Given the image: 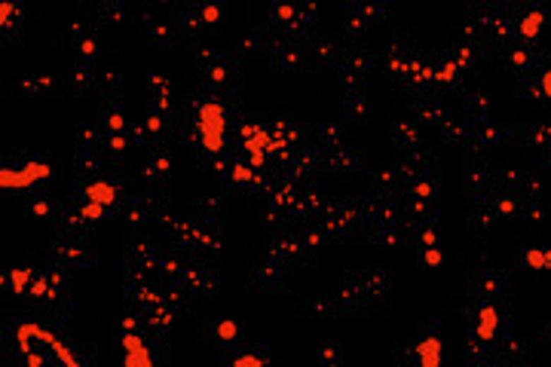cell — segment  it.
Listing matches in <instances>:
<instances>
[{"mask_svg":"<svg viewBox=\"0 0 551 367\" xmlns=\"http://www.w3.org/2000/svg\"><path fill=\"white\" fill-rule=\"evenodd\" d=\"M493 211L496 215H521V199L518 196H496L493 199Z\"/></svg>","mask_w":551,"mask_h":367,"instance_id":"obj_6","label":"cell"},{"mask_svg":"<svg viewBox=\"0 0 551 367\" xmlns=\"http://www.w3.org/2000/svg\"><path fill=\"white\" fill-rule=\"evenodd\" d=\"M105 208H107V205H98V202H89V205H86V208H80L77 215H80V217H86V220H98L101 215H105Z\"/></svg>","mask_w":551,"mask_h":367,"instance_id":"obj_13","label":"cell"},{"mask_svg":"<svg viewBox=\"0 0 551 367\" xmlns=\"http://www.w3.org/2000/svg\"><path fill=\"white\" fill-rule=\"evenodd\" d=\"M49 174H52V165L25 162L18 172H9V169L0 172V184H4V187H31L34 181H43V178H49Z\"/></svg>","mask_w":551,"mask_h":367,"instance_id":"obj_1","label":"cell"},{"mask_svg":"<svg viewBox=\"0 0 551 367\" xmlns=\"http://www.w3.org/2000/svg\"><path fill=\"white\" fill-rule=\"evenodd\" d=\"M545 9L542 6H536V9H530L523 18H518V37L521 40H533V37H539V31H542V25H545Z\"/></svg>","mask_w":551,"mask_h":367,"instance_id":"obj_2","label":"cell"},{"mask_svg":"<svg viewBox=\"0 0 551 367\" xmlns=\"http://www.w3.org/2000/svg\"><path fill=\"white\" fill-rule=\"evenodd\" d=\"M110 147H114V150H123V147H126V138L119 135V132H114V135H110Z\"/></svg>","mask_w":551,"mask_h":367,"instance_id":"obj_19","label":"cell"},{"mask_svg":"<svg viewBox=\"0 0 551 367\" xmlns=\"http://www.w3.org/2000/svg\"><path fill=\"white\" fill-rule=\"evenodd\" d=\"M107 128H110V132H123V128H126V119H123L119 110H110V114H107Z\"/></svg>","mask_w":551,"mask_h":367,"instance_id":"obj_15","label":"cell"},{"mask_svg":"<svg viewBox=\"0 0 551 367\" xmlns=\"http://www.w3.org/2000/svg\"><path fill=\"white\" fill-rule=\"evenodd\" d=\"M456 71H459V61L450 59L447 64H441V68L435 71V80H438V83H450V80L456 77Z\"/></svg>","mask_w":551,"mask_h":367,"instance_id":"obj_10","label":"cell"},{"mask_svg":"<svg viewBox=\"0 0 551 367\" xmlns=\"http://www.w3.org/2000/svg\"><path fill=\"white\" fill-rule=\"evenodd\" d=\"M438 339L432 337L426 339V343H420V364H426V367H435L438 364Z\"/></svg>","mask_w":551,"mask_h":367,"instance_id":"obj_7","label":"cell"},{"mask_svg":"<svg viewBox=\"0 0 551 367\" xmlns=\"http://www.w3.org/2000/svg\"><path fill=\"white\" fill-rule=\"evenodd\" d=\"M16 16H18L16 0H4V4H0V25H4V28H13V25H16Z\"/></svg>","mask_w":551,"mask_h":367,"instance_id":"obj_9","label":"cell"},{"mask_svg":"<svg viewBox=\"0 0 551 367\" xmlns=\"http://www.w3.org/2000/svg\"><path fill=\"white\" fill-rule=\"evenodd\" d=\"M321 361H337V349L334 346H325V352H321Z\"/></svg>","mask_w":551,"mask_h":367,"instance_id":"obj_20","label":"cell"},{"mask_svg":"<svg viewBox=\"0 0 551 367\" xmlns=\"http://www.w3.org/2000/svg\"><path fill=\"white\" fill-rule=\"evenodd\" d=\"M426 263H429V266H438V263H441V251H438V248H432V251L426 254Z\"/></svg>","mask_w":551,"mask_h":367,"instance_id":"obj_21","label":"cell"},{"mask_svg":"<svg viewBox=\"0 0 551 367\" xmlns=\"http://www.w3.org/2000/svg\"><path fill=\"white\" fill-rule=\"evenodd\" d=\"M539 92H542V95H548V98H551V68L539 77Z\"/></svg>","mask_w":551,"mask_h":367,"instance_id":"obj_18","label":"cell"},{"mask_svg":"<svg viewBox=\"0 0 551 367\" xmlns=\"http://www.w3.org/2000/svg\"><path fill=\"white\" fill-rule=\"evenodd\" d=\"M18 86L28 89V92H43V89L52 86V80L49 77H43V80H18Z\"/></svg>","mask_w":551,"mask_h":367,"instance_id":"obj_12","label":"cell"},{"mask_svg":"<svg viewBox=\"0 0 551 367\" xmlns=\"http://www.w3.org/2000/svg\"><path fill=\"white\" fill-rule=\"evenodd\" d=\"M218 330V337L224 339V343H230V339H233L236 334H239V327H236V321H220V325L215 327Z\"/></svg>","mask_w":551,"mask_h":367,"instance_id":"obj_11","label":"cell"},{"mask_svg":"<svg viewBox=\"0 0 551 367\" xmlns=\"http://www.w3.org/2000/svg\"><path fill=\"white\" fill-rule=\"evenodd\" d=\"M236 364H239V367H263V358H257V355H242V358H236Z\"/></svg>","mask_w":551,"mask_h":367,"instance_id":"obj_17","label":"cell"},{"mask_svg":"<svg viewBox=\"0 0 551 367\" xmlns=\"http://www.w3.org/2000/svg\"><path fill=\"white\" fill-rule=\"evenodd\" d=\"M123 343H126V349H129V352H144V343H141V337H138V334H132V330H129V334L123 337Z\"/></svg>","mask_w":551,"mask_h":367,"instance_id":"obj_16","label":"cell"},{"mask_svg":"<svg viewBox=\"0 0 551 367\" xmlns=\"http://www.w3.org/2000/svg\"><path fill=\"white\" fill-rule=\"evenodd\" d=\"M34 282V272L31 270H13L9 272V284H13L16 294H25V288Z\"/></svg>","mask_w":551,"mask_h":367,"instance_id":"obj_8","label":"cell"},{"mask_svg":"<svg viewBox=\"0 0 551 367\" xmlns=\"http://www.w3.org/2000/svg\"><path fill=\"white\" fill-rule=\"evenodd\" d=\"M496 325H499V312H496L493 303L481 306V321H478V339L481 343H490L496 337Z\"/></svg>","mask_w":551,"mask_h":367,"instance_id":"obj_3","label":"cell"},{"mask_svg":"<svg viewBox=\"0 0 551 367\" xmlns=\"http://www.w3.org/2000/svg\"><path fill=\"white\" fill-rule=\"evenodd\" d=\"M233 181H239V184H251V181H257V174L251 172V169H245V165H233Z\"/></svg>","mask_w":551,"mask_h":367,"instance_id":"obj_14","label":"cell"},{"mask_svg":"<svg viewBox=\"0 0 551 367\" xmlns=\"http://www.w3.org/2000/svg\"><path fill=\"white\" fill-rule=\"evenodd\" d=\"M521 257L530 270H551V248H527Z\"/></svg>","mask_w":551,"mask_h":367,"instance_id":"obj_5","label":"cell"},{"mask_svg":"<svg viewBox=\"0 0 551 367\" xmlns=\"http://www.w3.org/2000/svg\"><path fill=\"white\" fill-rule=\"evenodd\" d=\"M86 199L89 202H98V205H114L117 202V187L107 181H95L86 187Z\"/></svg>","mask_w":551,"mask_h":367,"instance_id":"obj_4","label":"cell"}]
</instances>
